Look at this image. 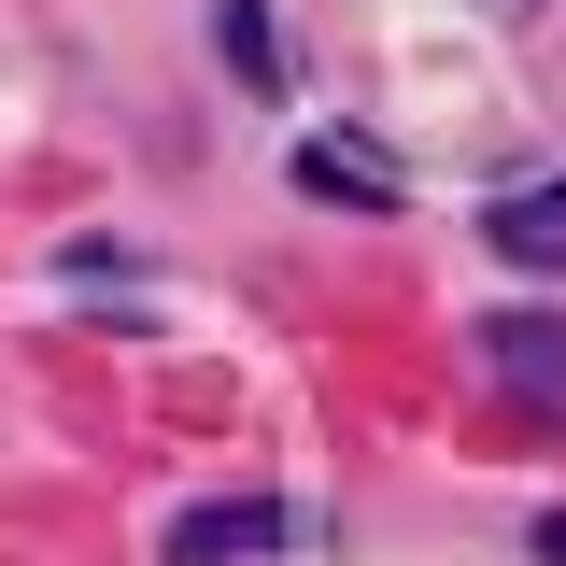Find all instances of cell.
<instances>
[{
	"label": "cell",
	"mask_w": 566,
	"mask_h": 566,
	"mask_svg": "<svg viewBox=\"0 0 566 566\" xmlns=\"http://www.w3.org/2000/svg\"><path fill=\"white\" fill-rule=\"evenodd\" d=\"M312 538V510L297 495H212V510H170V553L156 566H270Z\"/></svg>",
	"instance_id": "6da1fadb"
},
{
	"label": "cell",
	"mask_w": 566,
	"mask_h": 566,
	"mask_svg": "<svg viewBox=\"0 0 566 566\" xmlns=\"http://www.w3.org/2000/svg\"><path fill=\"white\" fill-rule=\"evenodd\" d=\"M482 354H495V382H510L524 411H566V326H553V312H495Z\"/></svg>",
	"instance_id": "7a4b0ae2"
},
{
	"label": "cell",
	"mask_w": 566,
	"mask_h": 566,
	"mask_svg": "<svg viewBox=\"0 0 566 566\" xmlns=\"http://www.w3.org/2000/svg\"><path fill=\"white\" fill-rule=\"evenodd\" d=\"M482 241L510 270H566V185H510V199L482 212Z\"/></svg>",
	"instance_id": "3957f363"
},
{
	"label": "cell",
	"mask_w": 566,
	"mask_h": 566,
	"mask_svg": "<svg viewBox=\"0 0 566 566\" xmlns=\"http://www.w3.org/2000/svg\"><path fill=\"white\" fill-rule=\"evenodd\" d=\"M212 43H227V71H241L255 99H283V85H297V43L270 29V0H212Z\"/></svg>",
	"instance_id": "277c9868"
},
{
	"label": "cell",
	"mask_w": 566,
	"mask_h": 566,
	"mask_svg": "<svg viewBox=\"0 0 566 566\" xmlns=\"http://www.w3.org/2000/svg\"><path fill=\"white\" fill-rule=\"evenodd\" d=\"M297 185H326V199H368V212H397V170H382V156H354V142H297Z\"/></svg>",
	"instance_id": "5b68a950"
},
{
	"label": "cell",
	"mask_w": 566,
	"mask_h": 566,
	"mask_svg": "<svg viewBox=\"0 0 566 566\" xmlns=\"http://www.w3.org/2000/svg\"><path fill=\"white\" fill-rule=\"evenodd\" d=\"M538 566H566V510H538Z\"/></svg>",
	"instance_id": "8992f818"
}]
</instances>
